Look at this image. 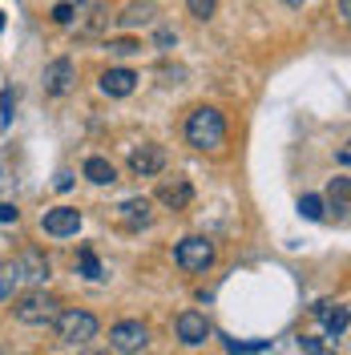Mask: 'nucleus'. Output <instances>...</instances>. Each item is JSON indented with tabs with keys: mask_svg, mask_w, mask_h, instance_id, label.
I'll return each instance as SVG.
<instances>
[{
	"mask_svg": "<svg viewBox=\"0 0 351 355\" xmlns=\"http://www.w3.org/2000/svg\"><path fill=\"white\" fill-rule=\"evenodd\" d=\"M299 347H303V355H335L323 339H311V335H303V339H299Z\"/></svg>",
	"mask_w": 351,
	"mask_h": 355,
	"instance_id": "b1692460",
	"label": "nucleus"
},
{
	"mask_svg": "<svg viewBox=\"0 0 351 355\" xmlns=\"http://www.w3.org/2000/svg\"><path fill=\"white\" fill-rule=\"evenodd\" d=\"M12 110H17V93L8 85V89H0V125H4V130L12 125Z\"/></svg>",
	"mask_w": 351,
	"mask_h": 355,
	"instance_id": "4be33fe9",
	"label": "nucleus"
},
{
	"mask_svg": "<svg viewBox=\"0 0 351 355\" xmlns=\"http://www.w3.org/2000/svg\"><path fill=\"white\" fill-rule=\"evenodd\" d=\"M17 218H21V210L12 202H0V222H17Z\"/></svg>",
	"mask_w": 351,
	"mask_h": 355,
	"instance_id": "cd10ccee",
	"label": "nucleus"
},
{
	"mask_svg": "<svg viewBox=\"0 0 351 355\" xmlns=\"http://www.w3.org/2000/svg\"><path fill=\"white\" fill-rule=\"evenodd\" d=\"M57 335L65 339V343H89L93 335H97V315H89V311H61L57 315Z\"/></svg>",
	"mask_w": 351,
	"mask_h": 355,
	"instance_id": "20e7f679",
	"label": "nucleus"
},
{
	"mask_svg": "<svg viewBox=\"0 0 351 355\" xmlns=\"http://www.w3.org/2000/svg\"><path fill=\"white\" fill-rule=\"evenodd\" d=\"M53 21L57 24H73V4H57V8H53Z\"/></svg>",
	"mask_w": 351,
	"mask_h": 355,
	"instance_id": "bb28decb",
	"label": "nucleus"
},
{
	"mask_svg": "<svg viewBox=\"0 0 351 355\" xmlns=\"http://www.w3.org/2000/svg\"><path fill=\"white\" fill-rule=\"evenodd\" d=\"M24 283V270H21V259H12V263H0V303L4 299H12Z\"/></svg>",
	"mask_w": 351,
	"mask_h": 355,
	"instance_id": "2eb2a0df",
	"label": "nucleus"
},
{
	"mask_svg": "<svg viewBox=\"0 0 351 355\" xmlns=\"http://www.w3.org/2000/svg\"><path fill=\"white\" fill-rule=\"evenodd\" d=\"M77 263H81V275H85V279H105V270H101V263H97V254H93V250H81V254H77Z\"/></svg>",
	"mask_w": 351,
	"mask_h": 355,
	"instance_id": "aec40b11",
	"label": "nucleus"
},
{
	"mask_svg": "<svg viewBox=\"0 0 351 355\" xmlns=\"http://www.w3.org/2000/svg\"><path fill=\"white\" fill-rule=\"evenodd\" d=\"M174 263L182 270H206V266L214 263V243L210 239H202V234H190V239H182L174 250Z\"/></svg>",
	"mask_w": 351,
	"mask_h": 355,
	"instance_id": "39448f33",
	"label": "nucleus"
},
{
	"mask_svg": "<svg viewBox=\"0 0 351 355\" xmlns=\"http://www.w3.org/2000/svg\"><path fill=\"white\" fill-rule=\"evenodd\" d=\"M57 315H61V303L53 295H44V291H33V295H24L17 303V319L24 327H53Z\"/></svg>",
	"mask_w": 351,
	"mask_h": 355,
	"instance_id": "f03ea898",
	"label": "nucleus"
},
{
	"mask_svg": "<svg viewBox=\"0 0 351 355\" xmlns=\"http://www.w3.org/2000/svg\"><path fill=\"white\" fill-rule=\"evenodd\" d=\"M157 198L166 202V206H174V210H182V206H190V198H194V186L186 178H174V182H166L157 190Z\"/></svg>",
	"mask_w": 351,
	"mask_h": 355,
	"instance_id": "4468645a",
	"label": "nucleus"
},
{
	"mask_svg": "<svg viewBox=\"0 0 351 355\" xmlns=\"http://www.w3.org/2000/svg\"><path fill=\"white\" fill-rule=\"evenodd\" d=\"M299 214H303L307 222H319V218H323V198H315V194H303V198H299Z\"/></svg>",
	"mask_w": 351,
	"mask_h": 355,
	"instance_id": "412c9836",
	"label": "nucleus"
},
{
	"mask_svg": "<svg viewBox=\"0 0 351 355\" xmlns=\"http://www.w3.org/2000/svg\"><path fill=\"white\" fill-rule=\"evenodd\" d=\"M311 311H315V319L327 327L331 339H343V335H348L351 315H348V307H343V303H331V299H323V303H315Z\"/></svg>",
	"mask_w": 351,
	"mask_h": 355,
	"instance_id": "6e6552de",
	"label": "nucleus"
},
{
	"mask_svg": "<svg viewBox=\"0 0 351 355\" xmlns=\"http://www.w3.org/2000/svg\"><path fill=\"white\" fill-rule=\"evenodd\" d=\"M142 44L137 41H130V37H121V41H110V53L113 57H130V53H137Z\"/></svg>",
	"mask_w": 351,
	"mask_h": 355,
	"instance_id": "393cba45",
	"label": "nucleus"
},
{
	"mask_svg": "<svg viewBox=\"0 0 351 355\" xmlns=\"http://www.w3.org/2000/svg\"><path fill=\"white\" fill-rule=\"evenodd\" d=\"M186 141L194 150H222V141H226V117L214 105H198L186 117Z\"/></svg>",
	"mask_w": 351,
	"mask_h": 355,
	"instance_id": "f257e3e1",
	"label": "nucleus"
},
{
	"mask_svg": "<svg viewBox=\"0 0 351 355\" xmlns=\"http://www.w3.org/2000/svg\"><path fill=\"white\" fill-rule=\"evenodd\" d=\"M21 270H24V283H44L49 279V259H44L41 250H24Z\"/></svg>",
	"mask_w": 351,
	"mask_h": 355,
	"instance_id": "dca6fc26",
	"label": "nucleus"
},
{
	"mask_svg": "<svg viewBox=\"0 0 351 355\" xmlns=\"http://www.w3.org/2000/svg\"><path fill=\"white\" fill-rule=\"evenodd\" d=\"M130 170L137 178H154L166 170V150L162 146H142V150H133L130 154Z\"/></svg>",
	"mask_w": 351,
	"mask_h": 355,
	"instance_id": "9b49d317",
	"label": "nucleus"
},
{
	"mask_svg": "<svg viewBox=\"0 0 351 355\" xmlns=\"http://www.w3.org/2000/svg\"><path fill=\"white\" fill-rule=\"evenodd\" d=\"M73 24H77L81 37H93V33L105 24V8H101V0H77V4H73Z\"/></svg>",
	"mask_w": 351,
	"mask_h": 355,
	"instance_id": "9d476101",
	"label": "nucleus"
},
{
	"mask_svg": "<svg viewBox=\"0 0 351 355\" xmlns=\"http://www.w3.org/2000/svg\"><path fill=\"white\" fill-rule=\"evenodd\" d=\"M271 343H230V355H250V352H266Z\"/></svg>",
	"mask_w": 351,
	"mask_h": 355,
	"instance_id": "a878e982",
	"label": "nucleus"
},
{
	"mask_svg": "<svg viewBox=\"0 0 351 355\" xmlns=\"http://www.w3.org/2000/svg\"><path fill=\"white\" fill-rule=\"evenodd\" d=\"M0 28H4V12H0Z\"/></svg>",
	"mask_w": 351,
	"mask_h": 355,
	"instance_id": "c756f323",
	"label": "nucleus"
},
{
	"mask_svg": "<svg viewBox=\"0 0 351 355\" xmlns=\"http://www.w3.org/2000/svg\"><path fill=\"white\" fill-rule=\"evenodd\" d=\"M117 214L130 222V226H150L154 222V206H150V198H126L117 206Z\"/></svg>",
	"mask_w": 351,
	"mask_h": 355,
	"instance_id": "ddd939ff",
	"label": "nucleus"
},
{
	"mask_svg": "<svg viewBox=\"0 0 351 355\" xmlns=\"http://www.w3.org/2000/svg\"><path fill=\"white\" fill-rule=\"evenodd\" d=\"M331 206L339 210V214H348V194H351V182H348V174H339L335 182H331Z\"/></svg>",
	"mask_w": 351,
	"mask_h": 355,
	"instance_id": "a211bd4d",
	"label": "nucleus"
},
{
	"mask_svg": "<svg viewBox=\"0 0 351 355\" xmlns=\"http://www.w3.org/2000/svg\"><path fill=\"white\" fill-rule=\"evenodd\" d=\"M121 24H146V21H154V4L150 0H142V4H130L121 17H117Z\"/></svg>",
	"mask_w": 351,
	"mask_h": 355,
	"instance_id": "6ab92c4d",
	"label": "nucleus"
},
{
	"mask_svg": "<svg viewBox=\"0 0 351 355\" xmlns=\"http://www.w3.org/2000/svg\"><path fill=\"white\" fill-rule=\"evenodd\" d=\"M133 89H137V73H133V69H110V73H101V93H110V97H130Z\"/></svg>",
	"mask_w": 351,
	"mask_h": 355,
	"instance_id": "f8f14e48",
	"label": "nucleus"
},
{
	"mask_svg": "<svg viewBox=\"0 0 351 355\" xmlns=\"http://www.w3.org/2000/svg\"><path fill=\"white\" fill-rule=\"evenodd\" d=\"M286 4H291V8H303V0H286Z\"/></svg>",
	"mask_w": 351,
	"mask_h": 355,
	"instance_id": "c85d7f7f",
	"label": "nucleus"
},
{
	"mask_svg": "<svg viewBox=\"0 0 351 355\" xmlns=\"http://www.w3.org/2000/svg\"><path fill=\"white\" fill-rule=\"evenodd\" d=\"M186 4H190V12H194L198 21H210L214 8H219V0H186Z\"/></svg>",
	"mask_w": 351,
	"mask_h": 355,
	"instance_id": "5701e85b",
	"label": "nucleus"
},
{
	"mask_svg": "<svg viewBox=\"0 0 351 355\" xmlns=\"http://www.w3.org/2000/svg\"><path fill=\"white\" fill-rule=\"evenodd\" d=\"M146 343H150V327L137 323V319H121V323L110 327V347L113 352L137 355V352H146Z\"/></svg>",
	"mask_w": 351,
	"mask_h": 355,
	"instance_id": "7ed1b4c3",
	"label": "nucleus"
},
{
	"mask_svg": "<svg viewBox=\"0 0 351 355\" xmlns=\"http://www.w3.org/2000/svg\"><path fill=\"white\" fill-rule=\"evenodd\" d=\"M41 85H44V93H49V97H65L69 89L77 85V65H73L69 57H57L53 65H44Z\"/></svg>",
	"mask_w": 351,
	"mask_h": 355,
	"instance_id": "423d86ee",
	"label": "nucleus"
},
{
	"mask_svg": "<svg viewBox=\"0 0 351 355\" xmlns=\"http://www.w3.org/2000/svg\"><path fill=\"white\" fill-rule=\"evenodd\" d=\"M178 339H182L186 347L206 343V339H210V323H206V315H202V311H182V315H178Z\"/></svg>",
	"mask_w": 351,
	"mask_h": 355,
	"instance_id": "1a4fd4ad",
	"label": "nucleus"
},
{
	"mask_svg": "<svg viewBox=\"0 0 351 355\" xmlns=\"http://www.w3.org/2000/svg\"><path fill=\"white\" fill-rule=\"evenodd\" d=\"M44 234H53V239H69V234H77L81 230V210L77 206H57V210H44Z\"/></svg>",
	"mask_w": 351,
	"mask_h": 355,
	"instance_id": "0eeeda50",
	"label": "nucleus"
},
{
	"mask_svg": "<svg viewBox=\"0 0 351 355\" xmlns=\"http://www.w3.org/2000/svg\"><path fill=\"white\" fill-rule=\"evenodd\" d=\"M85 178L93 182V186H110V182H117V170H113L110 157H89L85 162Z\"/></svg>",
	"mask_w": 351,
	"mask_h": 355,
	"instance_id": "f3484780",
	"label": "nucleus"
}]
</instances>
